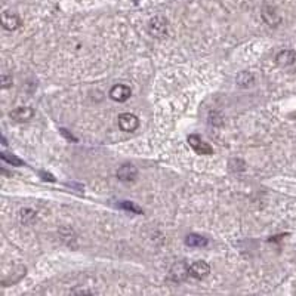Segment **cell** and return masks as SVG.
I'll list each match as a JSON object with an SVG mask.
<instances>
[{
    "mask_svg": "<svg viewBox=\"0 0 296 296\" xmlns=\"http://www.w3.org/2000/svg\"><path fill=\"white\" fill-rule=\"evenodd\" d=\"M122 209H126V210H129V212H133V213H142V210L138 207V206H135L132 201H120V204H119Z\"/></svg>",
    "mask_w": 296,
    "mask_h": 296,
    "instance_id": "cell-16",
    "label": "cell"
},
{
    "mask_svg": "<svg viewBox=\"0 0 296 296\" xmlns=\"http://www.w3.org/2000/svg\"><path fill=\"white\" fill-rule=\"evenodd\" d=\"M275 61H277V64L281 65V67H289V65H292L296 61L295 50L284 49L281 50V52H278L277 56H275Z\"/></svg>",
    "mask_w": 296,
    "mask_h": 296,
    "instance_id": "cell-9",
    "label": "cell"
},
{
    "mask_svg": "<svg viewBox=\"0 0 296 296\" xmlns=\"http://www.w3.org/2000/svg\"><path fill=\"white\" fill-rule=\"evenodd\" d=\"M117 120H119V127L123 132H135L139 126V119L132 113H122Z\"/></svg>",
    "mask_w": 296,
    "mask_h": 296,
    "instance_id": "cell-2",
    "label": "cell"
},
{
    "mask_svg": "<svg viewBox=\"0 0 296 296\" xmlns=\"http://www.w3.org/2000/svg\"><path fill=\"white\" fill-rule=\"evenodd\" d=\"M262 17H264L265 23L268 25H271V27L280 24V17L275 14V11L272 8H265L264 12H262Z\"/></svg>",
    "mask_w": 296,
    "mask_h": 296,
    "instance_id": "cell-11",
    "label": "cell"
},
{
    "mask_svg": "<svg viewBox=\"0 0 296 296\" xmlns=\"http://www.w3.org/2000/svg\"><path fill=\"white\" fill-rule=\"evenodd\" d=\"M2 156V159L5 160V162H8L9 165H12V166H21V165H24V162L23 160H20L17 156H14V154H8V153H2L0 154Z\"/></svg>",
    "mask_w": 296,
    "mask_h": 296,
    "instance_id": "cell-15",
    "label": "cell"
},
{
    "mask_svg": "<svg viewBox=\"0 0 296 296\" xmlns=\"http://www.w3.org/2000/svg\"><path fill=\"white\" fill-rule=\"evenodd\" d=\"M148 33L156 39H163L168 34V20L162 15H157L150 20Z\"/></svg>",
    "mask_w": 296,
    "mask_h": 296,
    "instance_id": "cell-1",
    "label": "cell"
},
{
    "mask_svg": "<svg viewBox=\"0 0 296 296\" xmlns=\"http://www.w3.org/2000/svg\"><path fill=\"white\" fill-rule=\"evenodd\" d=\"M188 144H190V147L193 148L197 154H201V156H210V154H213V148L210 147L209 144H206L198 135H190L188 136Z\"/></svg>",
    "mask_w": 296,
    "mask_h": 296,
    "instance_id": "cell-3",
    "label": "cell"
},
{
    "mask_svg": "<svg viewBox=\"0 0 296 296\" xmlns=\"http://www.w3.org/2000/svg\"><path fill=\"white\" fill-rule=\"evenodd\" d=\"M2 25H3L5 30L14 31V30H17V28L21 27V20H20V17H18L17 14L5 11V12L2 14Z\"/></svg>",
    "mask_w": 296,
    "mask_h": 296,
    "instance_id": "cell-6",
    "label": "cell"
},
{
    "mask_svg": "<svg viewBox=\"0 0 296 296\" xmlns=\"http://www.w3.org/2000/svg\"><path fill=\"white\" fill-rule=\"evenodd\" d=\"M171 275H172L176 281H181V280L185 278V275H190L188 267H185L184 264H176L172 268V271H171Z\"/></svg>",
    "mask_w": 296,
    "mask_h": 296,
    "instance_id": "cell-12",
    "label": "cell"
},
{
    "mask_svg": "<svg viewBox=\"0 0 296 296\" xmlns=\"http://www.w3.org/2000/svg\"><path fill=\"white\" fill-rule=\"evenodd\" d=\"M42 176H43V178H45V181H55V179H53V178H52V176H50V175H46V173H43V172H42Z\"/></svg>",
    "mask_w": 296,
    "mask_h": 296,
    "instance_id": "cell-19",
    "label": "cell"
},
{
    "mask_svg": "<svg viewBox=\"0 0 296 296\" xmlns=\"http://www.w3.org/2000/svg\"><path fill=\"white\" fill-rule=\"evenodd\" d=\"M0 82H2V88L3 89H8V88H11V85H12V76H8V74H3L2 76V79H0Z\"/></svg>",
    "mask_w": 296,
    "mask_h": 296,
    "instance_id": "cell-17",
    "label": "cell"
},
{
    "mask_svg": "<svg viewBox=\"0 0 296 296\" xmlns=\"http://www.w3.org/2000/svg\"><path fill=\"white\" fill-rule=\"evenodd\" d=\"M36 215L37 213L34 210H31V209H23L21 213H20V219H21V222L24 225H30V224H33V222L36 221Z\"/></svg>",
    "mask_w": 296,
    "mask_h": 296,
    "instance_id": "cell-13",
    "label": "cell"
},
{
    "mask_svg": "<svg viewBox=\"0 0 296 296\" xmlns=\"http://www.w3.org/2000/svg\"><path fill=\"white\" fill-rule=\"evenodd\" d=\"M185 245L190 247H204L207 246V239L200 234H190L185 237Z\"/></svg>",
    "mask_w": 296,
    "mask_h": 296,
    "instance_id": "cell-10",
    "label": "cell"
},
{
    "mask_svg": "<svg viewBox=\"0 0 296 296\" xmlns=\"http://www.w3.org/2000/svg\"><path fill=\"white\" fill-rule=\"evenodd\" d=\"M34 116V110L30 107H17L15 110L11 111V117L15 122H28Z\"/></svg>",
    "mask_w": 296,
    "mask_h": 296,
    "instance_id": "cell-8",
    "label": "cell"
},
{
    "mask_svg": "<svg viewBox=\"0 0 296 296\" xmlns=\"http://www.w3.org/2000/svg\"><path fill=\"white\" fill-rule=\"evenodd\" d=\"M61 133H62L64 136H67V138H68L70 141H77V139L74 138L73 135H68V133H67V130H65V129H61Z\"/></svg>",
    "mask_w": 296,
    "mask_h": 296,
    "instance_id": "cell-18",
    "label": "cell"
},
{
    "mask_svg": "<svg viewBox=\"0 0 296 296\" xmlns=\"http://www.w3.org/2000/svg\"><path fill=\"white\" fill-rule=\"evenodd\" d=\"M188 272H190V275H191L193 278L201 280V278H204V277L210 272V267H209V264L204 262V261H196V262H193V264L188 267Z\"/></svg>",
    "mask_w": 296,
    "mask_h": 296,
    "instance_id": "cell-4",
    "label": "cell"
},
{
    "mask_svg": "<svg viewBox=\"0 0 296 296\" xmlns=\"http://www.w3.org/2000/svg\"><path fill=\"white\" fill-rule=\"evenodd\" d=\"M130 95H132V91L126 85H116L110 91V98L113 99V101H117V102L127 101V99L130 98Z\"/></svg>",
    "mask_w": 296,
    "mask_h": 296,
    "instance_id": "cell-7",
    "label": "cell"
},
{
    "mask_svg": "<svg viewBox=\"0 0 296 296\" xmlns=\"http://www.w3.org/2000/svg\"><path fill=\"white\" fill-rule=\"evenodd\" d=\"M289 117H290V119H293V120H296V111H295V113H292V114H290Z\"/></svg>",
    "mask_w": 296,
    "mask_h": 296,
    "instance_id": "cell-20",
    "label": "cell"
},
{
    "mask_svg": "<svg viewBox=\"0 0 296 296\" xmlns=\"http://www.w3.org/2000/svg\"><path fill=\"white\" fill-rule=\"evenodd\" d=\"M136 176H138V169L132 163H124L117 171V178L122 182H132L136 179Z\"/></svg>",
    "mask_w": 296,
    "mask_h": 296,
    "instance_id": "cell-5",
    "label": "cell"
},
{
    "mask_svg": "<svg viewBox=\"0 0 296 296\" xmlns=\"http://www.w3.org/2000/svg\"><path fill=\"white\" fill-rule=\"evenodd\" d=\"M237 83L242 86V88H247L253 83V76L249 73V71H242V73L237 76Z\"/></svg>",
    "mask_w": 296,
    "mask_h": 296,
    "instance_id": "cell-14",
    "label": "cell"
}]
</instances>
